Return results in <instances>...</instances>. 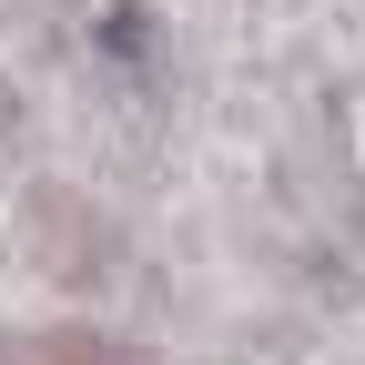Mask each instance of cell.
Returning a JSON list of instances; mask_svg holds the SVG:
<instances>
[{"label":"cell","instance_id":"cell-1","mask_svg":"<svg viewBox=\"0 0 365 365\" xmlns=\"http://www.w3.org/2000/svg\"><path fill=\"white\" fill-rule=\"evenodd\" d=\"M21 365H143V355H132L122 335H81V325H71V335H31Z\"/></svg>","mask_w":365,"mask_h":365}]
</instances>
